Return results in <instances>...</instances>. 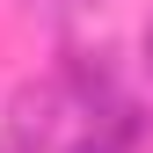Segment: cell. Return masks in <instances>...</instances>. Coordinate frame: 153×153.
Instances as JSON below:
<instances>
[{
  "mask_svg": "<svg viewBox=\"0 0 153 153\" xmlns=\"http://www.w3.org/2000/svg\"><path fill=\"white\" fill-rule=\"evenodd\" d=\"M51 109H59V102H51V95H15V124H7V146L15 153H36V146H44L51 139Z\"/></svg>",
  "mask_w": 153,
  "mask_h": 153,
  "instance_id": "cell-1",
  "label": "cell"
},
{
  "mask_svg": "<svg viewBox=\"0 0 153 153\" xmlns=\"http://www.w3.org/2000/svg\"><path fill=\"white\" fill-rule=\"evenodd\" d=\"M73 153H124V139H117V131H102V139H80Z\"/></svg>",
  "mask_w": 153,
  "mask_h": 153,
  "instance_id": "cell-2",
  "label": "cell"
},
{
  "mask_svg": "<svg viewBox=\"0 0 153 153\" xmlns=\"http://www.w3.org/2000/svg\"><path fill=\"white\" fill-rule=\"evenodd\" d=\"M95 7H109V0H66V15H95Z\"/></svg>",
  "mask_w": 153,
  "mask_h": 153,
  "instance_id": "cell-3",
  "label": "cell"
},
{
  "mask_svg": "<svg viewBox=\"0 0 153 153\" xmlns=\"http://www.w3.org/2000/svg\"><path fill=\"white\" fill-rule=\"evenodd\" d=\"M29 7H44V15H51V22H59V15H66V0H29Z\"/></svg>",
  "mask_w": 153,
  "mask_h": 153,
  "instance_id": "cell-4",
  "label": "cell"
},
{
  "mask_svg": "<svg viewBox=\"0 0 153 153\" xmlns=\"http://www.w3.org/2000/svg\"><path fill=\"white\" fill-rule=\"evenodd\" d=\"M146 66H153V22H146Z\"/></svg>",
  "mask_w": 153,
  "mask_h": 153,
  "instance_id": "cell-5",
  "label": "cell"
}]
</instances>
